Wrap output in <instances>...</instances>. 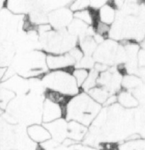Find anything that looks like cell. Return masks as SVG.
Wrapping results in <instances>:
<instances>
[{"label": "cell", "instance_id": "cell-1", "mask_svg": "<svg viewBox=\"0 0 145 150\" xmlns=\"http://www.w3.org/2000/svg\"><path fill=\"white\" fill-rule=\"evenodd\" d=\"M101 109L86 93H79L72 96L64 108L66 121H75L88 127L91 125Z\"/></svg>", "mask_w": 145, "mask_h": 150}, {"label": "cell", "instance_id": "cell-2", "mask_svg": "<svg viewBox=\"0 0 145 150\" xmlns=\"http://www.w3.org/2000/svg\"><path fill=\"white\" fill-rule=\"evenodd\" d=\"M71 71H52L43 76V81L48 87V90L58 91L71 97L79 93V88L71 75Z\"/></svg>", "mask_w": 145, "mask_h": 150}, {"label": "cell", "instance_id": "cell-3", "mask_svg": "<svg viewBox=\"0 0 145 150\" xmlns=\"http://www.w3.org/2000/svg\"><path fill=\"white\" fill-rule=\"evenodd\" d=\"M118 47L117 43L112 40H105L96 47L93 52V58L98 62L104 64H110L115 59Z\"/></svg>", "mask_w": 145, "mask_h": 150}, {"label": "cell", "instance_id": "cell-4", "mask_svg": "<svg viewBox=\"0 0 145 150\" xmlns=\"http://www.w3.org/2000/svg\"><path fill=\"white\" fill-rule=\"evenodd\" d=\"M46 64L52 71L69 70L76 63L69 53L48 54L46 56Z\"/></svg>", "mask_w": 145, "mask_h": 150}, {"label": "cell", "instance_id": "cell-5", "mask_svg": "<svg viewBox=\"0 0 145 150\" xmlns=\"http://www.w3.org/2000/svg\"><path fill=\"white\" fill-rule=\"evenodd\" d=\"M43 125L50 134L51 139L55 142L59 144L67 139V121L63 117Z\"/></svg>", "mask_w": 145, "mask_h": 150}, {"label": "cell", "instance_id": "cell-6", "mask_svg": "<svg viewBox=\"0 0 145 150\" xmlns=\"http://www.w3.org/2000/svg\"><path fill=\"white\" fill-rule=\"evenodd\" d=\"M73 17V12L69 8H62L50 13L48 21H50L51 26H53L57 30H60L70 24Z\"/></svg>", "mask_w": 145, "mask_h": 150}, {"label": "cell", "instance_id": "cell-7", "mask_svg": "<svg viewBox=\"0 0 145 150\" xmlns=\"http://www.w3.org/2000/svg\"><path fill=\"white\" fill-rule=\"evenodd\" d=\"M64 115V107L47 99L44 101L42 112V120L44 124L62 118Z\"/></svg>", "mask_w": 145, "mask_h": 150}, {"label": "cell", "instance_id": "cell-8", "mask_svg": "<svg viewBox=\"0 0 145 150\" xmlns=\"http://www.w3.org/2000/svg\"><path fill=\"white\" fill-rule=\"evenodd\" d=\"M26 133L29 139L35 144H42L51 139L50 134L45 126L39 124H32L28 126Z\"/></svg>", "mask_w": 145, "mask_h": 150}, {"label": "cell", "instance_id": "cell-9", "mask_svg": "<svg viewBox=\"0 0 145 150\" xmlns=\"http://www.w3.org/2000/svg\"><path fill=\"white\" fill-rule=\"evenodd\" d=\"M88 128L75 121H67V139L75 142L83 140L86 137Z\"/></svg>", "mask_w": 145, "mask_h": 150}, {"label": "cell", "instance_id": "cell-10", "mask_svg": "<svg viewBox=\"0 0 145 150\" xmlns=\"http://www.w3.org/2000/svg\"><path fill=\"white\" fill-rule=\"evenodd\" d=\"M117 101L124 108H134L138 106L139 101L132 93L127 90H122L117 93Z\"/></svg>", "mask_w": 145, "mask_h": 150}, {"label": "cell", "instance_id": "cell-11", "mask_svg": "<svg viewBox=\"0 0 145 150\" xmlns=\"http://www.w3.org/2000/svg\"><path fill=\"white\" fill-rule=\"evenodd\" d=\"M73 16L75 18V19H77L83 22L87 25H93L95 21L98 19L97 11L90 7L74 12L73 13Z\"/></svg>", "mask_w": 145, "mask_h": 150}, {"label": "cell", "instance_id": "cell-12", "mask_svg": "<svg viewBox=\"0 0 145 150\" xmlns=\"http://www.w3.org/2000/svg\"><path fill=\"white\" fill-rule=\"evenodd\" d=\"M97 18L100 21L110 25L115 18V8L111 4L105 3L97 11Z\"/></svg>", "mask_w": 145, "mask_h": 150}, {"label": "cell", "instance_id": "cell-13", "mask_svg": "<svg viewBox=\"0 0 145 150\" xmlns=\"http://www.w3.org/2000/svg\"><path fill=\"white\" fill-rule=\"evenodd\" d=\"M87 94L98 104L104 105L111 93L105 88L99 86H95L86 92Z\"/></svg>", "mask_w": 145, "mask_h": 150}, {"label": "cell", "instance_id": "cell-14", "mask_svg": "<svg viewBox=\"0 0 145 150\" xmlns=\"http://www.w3.org/2000/svg\"><path fill=\"white\" fill-rule=\"evenodd\" d=\"M71 98V96L63 94V93H59L58 91H52V90H48L46 93V99L60 105L61 106L64 107V108H65L66 105L67 104Z\"/></svg>", "mask_w": 145, "mask_h": 150}, {"label": "cell", "instance_id": "cell-15", "mask_svg": "<svg viewBox=\"0 0 145 150\" xmlns=\"http://www.w3.org/2000/svg\"><path fill=\"white\" fill-rule=\"evenodd\" d=\"M117 150H145L144 139L138 138L134 139H127L117 147Z\"/></svg>", "mask_w": 145, "mask_h": 150}, {"label": "cell", "instance_id": "cell-16", "mask_svg": "<svg viewBox=\"0 0 145 150\" xmlns=\"http://www.w3.org/2000/svg\"><path fill=\"white\" fill-rule=\"evenodd\" d=\"M96 47V42L93 38L89 36L83 38L81 42V45L79 46V48L82 51L83 55L85 54L86 56H90L93 54Z\"/></svg>", "mask_w": 145, "mask_h": 150}, {"label": "cell", "instance_id": "cell-17", "mask_svg": "<svg viewBox=\"0 0 145 150\" xmlns=\"http://www.w3.org/2000/svg\"><path fill=\"white\" fill-rule=\"evenodd\" d=\"M141 81L140 78L135 75L127 74L124 76L122 79L121 85L126 90L127 89H134L141 86Z\"/></svg>", "mask_w": 145, "mask_h": 150}, {"label": "cell", "instance_id": "cell-18", "mask_svg": "<svg viewBox=\"0 0 145 150\" xmlns=\"http://www.w3.org/2000/svg\"><path fill=\"white\" fill-rule=\"evenodd\" d=\"M71 75L76 81L78 87H81L83 83L86 81V78L88 77L89 74V70L83 68H76V69H71Z\"/></svg>", "mask_w": 145, "mask_h": 150}, {"label": "cell", "instance_id": "cell-19", "mask_svg": "<svg viewBox=\"0 0 145 150\" xmlns=\"http://www.w3.org/2000/svg\"><path fill=\"white\" fill-rule=\"evenodd\" d=\"M93 25L95 35L102 37L103 38H105V37L108 36L110 33V29H111L110 25L103 23L98 19L95 21Z\"/></svg>", "mask_w": 145, "mask_h": 150}, {"label": "cell", "instance_id": "cell-20", "mask_svg": "<svg viewBox=\"0 0 145 150\" xmlns=\"http://www.w3.org/2000/svg\"><path fill=\"white\" fill-rule=\"evenodd\" d=\"M98 74H99L94 70L91 71H89L88 77L86 78V81H84V83L81 86L83 90L86 91V92L91 89V88L95 87V86H97V79H98Z\"/></svg>", "mask_w": 145, "mask_h": 150}, {"label": "cell", "instance_id": "cell-21", "mask_svg": "<svg viewBox=\"0 0 145 150\" xmlns=\"http://www.w3.org/2000/svg\"><path fill=\"white\" fill-rule=\"evenodd\" d=\"M7 4L8 9L16 13H24V11H27L28 8V3L25 1H8Z\"/></svg>", "mask_w": 145, "mask_h": 150}, {"label": "cell", "instance_id": "cell-22", "mask_svg": "<svg viewBox=\"0 0 145 150\" xmlns=\"http://www.w3.org/2000/svg\"><path fill=\"white\" fill-rule=\"evenodd\" d=\"M90 2L87 1H73L70 5L69 9L73 13L76 11H81V10L85 9V8L90 7Z\"/></svg>", "mask_w": 145, "mask_h": 150}, {"label": "cell", "instance_id": "cell-23", "mask_svg": "<svg viewBox=\"0 0 145 150\" xmlns=\"http://www.w3.org/2000/svg\"><path fill=\"white\" fill-rule=\"evenodd\" d=\"M68 150H98L93 146L87 145V144H82L79 143H75L72 145L68 146Z\"/></svg>", "mask_w": 145, "mask_h": 150}, {"label": "cell", "instance_id": "cell-24", "mask_svg": "<svg viewBox=\"0 0 145 150\" xmlns=\"http://www.w3.org/2000/svg\"><path fill=\"white\" fill-rule=\"evenodd\" d=\"M6 68L5 67H0V81H1L4 79V76L6 75Z\"/></svg>", "mask_w": 145, "mask_h": 150}, {"label": "cell", "instance_id": "cell-25", "mask_svg": "<svg viewBox=\"0 0 145 150\" xmlns=\"http://www.w3.org/2000/svg\"><path fill=\"white\" fill-rule=\"evenodd\" d=\"M46 150H62V149H60V148H59L58 146H57V147L52 148V149H46Z\"/></svg>", "mask_w": 145, "mask_h": 150}, {"label": "cell", "instance_id": "cell-26", "mask_svg": "<svg viewBox=\"0 0 145 150\" xmlns=\"http://www.w3.org/2000/svg\"><path fill=\"white\" fill-rule=\"evenodd\" d=\"M2 5H3V2H2V1H0V9H1V6H2Z\"/></svg>", "mask_w": 145, "mask_h": 150}, {"label": "cell", "instance_id": "cell-27", "mask_svg": "<svg viewBox=\"0 0 145 150\" xmlns=\"http://www.w3.org/2000/svg\"><path fill=\"white\" fill-rule=\"evenodd\" d=\"M9 150H16V149H9Z\"/></svg>", "mask_w": 145, "mask_h": 150}]
</instances>
